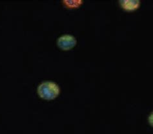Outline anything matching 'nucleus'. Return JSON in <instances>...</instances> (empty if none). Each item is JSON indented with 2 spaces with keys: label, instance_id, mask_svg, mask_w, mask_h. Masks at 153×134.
<instances>
[{
  "label": "nucleus",
  "instance_id": "nucleus-2",
  "mask_svg": "<svg viewBox=\"0 0 153 134\" xmlns=\"http://www.w3.org/2000/svg\"><path fill=\"white\" fill-rule=\"evenodd\" d=\"M77 43L74 36L70 34H64L58 39L57 44L63 50H69L73 48Z\"/></svg>",
  "mask_w": 153,
  "mask_h": 134
},
{
  "label": "nucleus",
  "instance_id": "nucleus-1",
  "mask_svg": "<svg viewBox=\"0 0 153 134\" xmlns=\"http://www.w3.org/2000/svg\"><path fill=\"white\" fill-rule=\"evenodd\" d=\"M38 93L39 97L43 99L52 100L59 95V88L53 82L46 81L42 82L38 86Z\"/></svg>",
  "mask_w": 153,
  "mask_h": 134
},
{
  "label": "nucleus",
  "instance_id": "nucleus-4",
  "mask_svg": "<svg viewBox=\"0 0 153 134\" xmlns=\"http://www.w3.org/2000/svg\"><path fill=\"white\" fill-rule=\"evenodd\" d=\"M83 1L82 0H65L63 1V3L65 4V5L69 8H75L78 7L82 5Z\"/></svg>",
  "mask_w": 153,
  "mask_h": 134
},
{
  "label": "nucleus",
  "instance_id": "nucleus-3",
  "mask_svg": "<svg viewBox=\"0 0 153 134\" xmlns=\"http://www.w3.org/2000/svg\"><path fill=\"white\" fill-rule=\"evenodd\" d=\"M121 6L123 9L127 11H133L140 7L139 0H120L119 1Z\"/></svg>",
  "mask_w": 153,
  "mask_h": 134
}]
</instances>
